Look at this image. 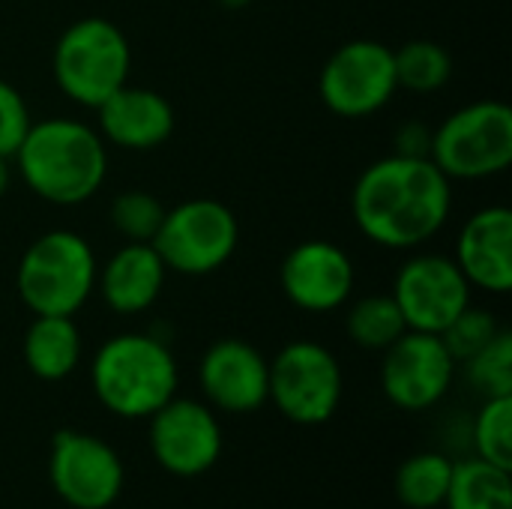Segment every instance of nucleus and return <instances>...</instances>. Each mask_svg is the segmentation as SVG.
I'll list each match as a JSON object with an SVG mask.
<instances>
[{
  "label": "nucleus",
  "mask_w": 512,
  "mask_h": 509,
  "mask_svg": "<svg viewBox=\"0 0 512 509\" xmlns=\"http://www.w3.org/2000/svg\"><path fill=\"white\" fill-rule=\"evenodd\" d=\"M453 180L429 156L390 153L354 183L351 216L363 237L384 249H417L450 219Z\"/></svg>",
  "instance_id": "obj_1"
},
{
  "label": "nucleus",
  "mask_w": 512,
  "mask_h": 509,
  "mask_svg": "<svg viewBox=\"0 0 512 509\" xmlns=\"http://www.w3.org/2000/svg\"><path fill=\"white\" fill-rule=\"evenodd\" d=\"M12 159L24 186L57 207L84 204L99 192L108 174L102 135L72 117L30 123Z\"/></svg>",
  "instance_id": "obj_2"
},
{
  "label": "nucleus",
  "mask_w": 512,
  "mask_h": 509,
  "mask_svg": "<svg viewBox=\"0 0 512 509\" xmlns=\"http://www.w3.org/2000/svg\"><path fill=\"white\" fill-rule=\"evenodd\" d=\"M177 384V360L153 333H117L99 345L90 363L93 396L123 420H147L177 396Z\"/></svg>",
  "instance_id": "obj_3"
},
{
  "label": "nucleus",
  "mask_w": 512,
  "mask_h": 509,
  "mask_svg": "<svg viewBox=\"0 0 512 509\" xmlns=\"http://www.w3.org/2000/svg\"><path fill=\"white\" fill-rule=\"evenodd\" d=\"M96 255L90 243L66 228L36 237L15 270V288L21 303L33 315H69L96 291Z\"/></svg>",
  "instance_id": "obj_4"
},
{
  "label": "nucleus",
  "mask_w": 512,
  "mask_h": 509,
  "mask_svg": "<svg viewBox=\"0 0 512 509\" xmlns=\"http://www.w3.org/2000/svg\"><path fill=\"white\" fill-rule=\"evenodd\" d=\"M51 69L57 87L72 102L84 108H99L114 90L129 81V39L108 18H78L57 36Z\"/></svg>",
  "instance_id": "obj_5"
},
{
  "label": "nucleus",
  "mask_w": 512,
  "mask_h": 509,
  "mask_svg": "<svg viewBox=\"0 0 512 509\" xmlns=\"http://www.w3.org/2000/svg\"><path fill=\"white\" fill-rule=\"evenodd\" d=\"M429 159L450 180H489L512 162V111L501 99H477L432 129Z\"/></svg>",
  "instance_id": "obj_6"
},
{
  "label": "nucleus",
  "mask_w": 512,
  "mask_h": 509,
  "mask_svg": "<svg viewBox=\"0 0 512 509\" xmlns=\"http://www.w3.org/2000/svg\"><path fill=\"white\" fill-rule=\"evenodd\" d=\"M162 264L180 276H210L222 270L240 243V225L231 207L216 198H189L165 210L150 240Z\"/></svg>",
  "instance_id": "obj_7"
},
{
  "label": "nucleus",
  "mask_w": 512,
  "mask_h": 509,
  "mask_svg": "<svg viewBox=\"0 0 512 509\" xmlns=\"http://www.w3.org/2000/svg\"><path fill=\"white\" fill-rule=\"evenodd\" d=\"M345 378L336 354L312 339L288 342L270 360V399L297 426L327 423L342 402Z\"/></svg>",
  "instance_id": "obj_8"
},
{
  "label": "nucleus",
  "mask_w": 512,
  "mask_h": 509,
  "mask_svg": "<svg viewBox=\"0 0 512 509\" xmlns=\"http://www.w3.org/2000/svg\"><path fill=\"white\" fill-rule=\"evenodd\" d=\"M48 480L66 507L108 509L123 495L126 468L108 441L90 432L63 429L51 438Z\"/></svg>",
  "instance_id": "obj_9"
},
{
  "label": "nucleus",
  "mask_w": 512,
  "mask_h": 509,
  "mask_svg": "<svg viewBox=\"0 0 512 509\" xmlns=\"http://www.w3.org/2000/svg\"><path fill=\"white\" fill-rule=\"evenodd\" d=\"M324 105L348 120L378 114L399 90L393 48L375 39H351L339 45L318 78Z\"/></svg>",
  "instance_id": "obj_10"
},
{
  "label": "nucleus",
  "mask_w": 512,
  "mask_h": 509,
  "mask_svg": "<svg viewBox=\"0 0 512 509\" xmlns=\"http://www.w3.org/2000/svg\"><path fill=\"white\" fill-rule=\"evenodd\" d=\"M390 297L408 330L441 336L450 321L471 306V282L453 258L423 252L399 267Z\"/></svg>",
  "instance_id": "obj_11"
},
{
  "label": "nucleus",
  "mask_w": 512,
  "mask_h": 509,
  "mask_svg": "<svg viewBox=\"0 0 512 509\" xmlns=\"http://www.w3.org/2000/svg\"><path fill=\"white\" fill-rule=\"evenodd\" d=\"M456 366L441 336L405 330L384 351L381 390L399 411H429L450 393Z\"/></svg>",
  "instance_id": "obj_12"
},
{
  "label": "nucleus",
  "mask_w": 512,
  "mask_h": 509,
  "mask_svg": "<svg viewBox=\"0 0 512 509\" xmlns=\"http://www.w3.org/2000/svg\"><path fill=\"white\" fill-rule=\"evenodd\" d=\"M150 420V453L180 480L207 474L222 456V426L207 402L174 396Z\"/></svg>",
  "instance_id": "obj_13"
},
{
  "label": "nucleus",
  "mask_w": 512,
  "mask_h": 509,
  "mask_svg": "<svg viewBox=\"0 0 512 509\" xmlns=\"http://www.w3.org/2000/svg\"><path fill=\"white\" fill-rule=\"evenodd\" d=\"M198 384L210 408L252 414L270 399V360L243 339H219L198 363Z\"/></svg>",
  "instance_id": "obj_14"
},
{
  "label": "nucleus",
  "mask_w": 512,
  "mask_h": 509,
  "mask_svg": "<svg viewBox=\"0 0 512 509\" xmlns=\"http://www.w3.org/2000/svg\"><path fill=\"white\" fill-rule=\"evenodd\" d=\"M279 282L291 306L312 315L336 312L354 291V261L333 240H303L285 255Z\"/></svg>",
  "instance_id": "obj_15"
},
{
  "label": "nucleus",
  "mask_w": 512,
  "mask_h": 509,
  "mask_svg": "<svg viewBox=\"0 0 512 509\" xmlns=\"http://www.w3.org/2000/svg\"><path fill=\"white\" fill-rule=\"evenodd\" d=\"M453 261L471 288L507 294L512 288V210L492 204L477 210L456 240Z\"/></svg>",
  "instance_id": "obj_16"
},
{
  "label": "nucleus",
  "mask_w": 512,
  "mask_h": 509,
  "mask_svg": "<svg viewBox=\"0 0 512 509\" xmlns=\"http://www.w3.org/2000/svg\"><path fill=\"white\" fill-rule=\"evenodd\" d=\"M99 135L102 141H111L114 147L123 150H156L159 144H165L177 126L174 108L171 102L150 90V87H135V84H123L120 90H114L99 108Z\"/></svg>",
  "instance_id": "obj_17"
},
{
  "label": "nucleus",
  "mask_w": 512,
  "mask_h": 509,
  "mask_svg": "<svg viewBox=\"0 0 512 509\" xmlns=\"http://www.w3.org/2000/svg\"><path fill=\"white\" fill-rule=\"evenodd\" d=\"M165 273L168 267L162 264L153 243H126L96 273V288L111 312L138 315L159 300Z\"/></svg>",
  "instance_id": "obj_18"
},
{
  "label": "nucleus",
  "mask_w": 512,
  "mask_h": 509,
  "mask_svg": "<svg viewBox=\"0 0 512 509\" xmlns=\"http://www.w3.org/2000/svg\"><path fill=\"white\" fill-rule=\"evenodd\" d=\"M81 330L69 315H36L24 333L21 357L39 381H63L81 363Z\"/></svg>",
  "instance_id": "obj_19"
},
{
  "label": "nucleus",
  "mask_w": 512,
  "mask_h": 509,
  "mask_svg": "<svg viewBox=\"0 0 512 509\" xmlns=\"http://www.w3.org/2000/svg\"><path fill=\"white\" fill-rule=\"evenodd\" d=\"M447 509H512L510 471L483 462L465 459L453 465L450 492L444 498Z\"/></svg>",
  "instance_id": "obj_20"
},
{
  "label": "nucleus",
  "mask_w": 512,
  "mask_h": 509,
  "mask_svg": "<svg viewBox=\"0 0 512 509\" xmlns=\"http://www.w3.org/2000/svg\"><path fill=\"white\" fill-rule=\"evenodd\" d=\"M453 459L435 450L414 453L405 459L396 471V498L411 509H438L444 507V498L450 492L453 480Z\"/></svg>",
  "instance_id": "obj_21"
},
{
  "label": "nucleus",
  "mask_w": 512,
  "mask_h": 509,
  "mask_svg": "<svg viewBox=\"0 0 512 509\" xmlns=\"http://www.w3.org/2000/svg\"><path fill=\"white\" fill-rule=\"evenodd\" d=\"M348 339L363 351H387L405 330V318L390 294H369L345 315Z\"/></svg>",
  "instance_id": "obj_22"
},
{
  "label": "nucleus",
  "mask_w": 512,
  "mask_h": 509,
  "mask_svg": "<svg viewBox=\"0 0 512 509\" xmlns=\"http://www.w3.org/2000/svg\"><path fill=\"white\" fill-rule=\"evenodd\" d=\"M396 81L414 93H435L453 75V57L444 45L432 39H411L393 51Z\"/></svg>",
  "instance_id": "obj_23"
},
{
  "label": "nucleus",
  "mask_w": 512,
  "mask_h": 509,
  "mask_svg": "<svg viewBox=\"0 0 512 509\" xmlns=\"http://www.w3.org/2000/svg\"><path fill=\"white\" fill-rule=\"evenodd\" d=\"M512 396L486 399L483 408L474 417L471 441L474 456L483 462H492L504 471H512Z\"/></svg>",
  "instance_id": "obj_24"
},
{
  "label": "nucleus",
  "mask_w": 512,
  "mask_h": 509,
  "mask_svg": "<svg viewBox=\"0 0 512 509\" xmlns=\"http://www.w3.org/2000/svg\"><path fill=\"white\" fill-rule=\"evenodd\" d=\"M468 381L483 399L512 396V336L501 330L483 351H477L468 363Z\"/></svg>",
  "instance_id": "obj_25"
},
{
  "label": "nucleus",
  "mask_w": 512,
  "mask_h": 509,
  "mask_svg": "<svg viewBox=\"0 0 512 509\" xmlns=\"http://www.w3.org/2000/svg\"><path fill=\"white\" fill-rule=\"evenodd\" d=\"M165 207L144 189H126L111 201V225L126 243H150L162 225Z\"/></svg>",
  "instance_id": "obj_26"
},
{
  "label": "nucleus",
  "mask_w": 512,
  "mask_h": 509,
  "mask_svg": "<svg viewBox=\"0 0 512 509\" xmlns=\"http://www.w3.org/2000/svg\"><path fill=\"white\" fill-rule=\"evenodd\" d=\"M504 327L498 324V318L489 309L480 306H468L465 312H459L450 327L441 333L447 351L453 354L456 363H468L477 351H483Z\"/></svg>",
  "instance_id": "obj_27"
},
{
  "label": "nucleus",
  "mask_w": 512,
  "mask_h": 509,
  "mask_svg": "<svg viewBox=\"0 0 512 509\" xmlns=\"http://www.w3.org/2000/svg\"><path fill=\"white\" fill-rule=\"evenodd\" d=\"M30 111L24 96L0 78V156H15V150L21 147L27 129H30Z\"/></svg>",
  "instance_id": "obj_28"
},
{
  "label": "nucleus",
  "mask_w": 512,
  "mask_h": 509,
  "mask_svg": "<svg viewBox=\"0 0 512 509\" xmlns=\"http://www.w3.org/2000/svg\"><path fill=\"white\" fill-rule=\"evenodd\" d=\"M429 144H432V129H426L417 120L405 123L396 132V153H405V156H429Z\"/></svg>",
  "instance_id": "obj_29"
},
{
  "label": "nucleus",
  "mask_w": 512,
  "mask_h": 509,
  "mask_svg": "<svg viewBox=\"0 0 512 509\" xmlns=\"http://www.w3.org/2000/svg\"><path fill=\"white\" fill-rule=\"evenodd\" d=\"M9 186H12V159L0 156V198L9 192Z\"/></svg>",
  "instance_id": "obj_30"
},
{
  "label": "nucleus",
  "mask_w": 512,
  "mask_h": 509,
  "mask_svg": "<svg viewBox=\"0 0 512 509\" xmlns=\"http://www.w3.org/2000/svg\"><path fill=\"white\" fill-rule=\"evenodd\" d=\"M219 6H225V9H243V6H249L252 0H216Z\"/></svg>",
  "instance_id": "obj_31"
}]
</instances>
